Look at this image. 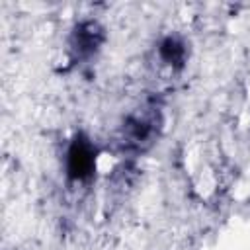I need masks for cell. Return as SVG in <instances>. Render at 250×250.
<instances>
[{
  "label": "cell",
  "mask_w": 250,
  "mask_h": 250,
  "mask_svg": "<svg viewBox=\"0 0 250 250\" xmlns=\"http://www.w3.org/2000/svg\"><path fill=\"white\" fill-rule=\"evenodd\" d=\"M94 166L92 148L84 141H76L68 152V170L72 178H86Z\"/></svg>",
  "instance_id": "1"
},
{
  "label": "cell",
  "mask_w": 250,
  "mask_h": 250,
  "mask_svg": "<svg viewBox=\"0 0 250 250\" xmlns=\"http://www.w3.org/2000/svg\"><path fill=\"white\" fill-rule=\"evenodd\" d=\"M182 47L176 43V41H172V39H168L164 45H162V55H164V59H168V61H178L180 57H182Z\"/></svg>",
  "instance_id": "2"
}]
</instances>
